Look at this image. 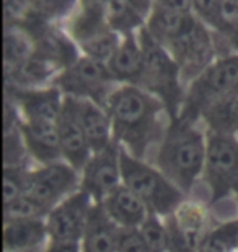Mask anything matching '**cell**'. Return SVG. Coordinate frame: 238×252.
<instances>
[{"label": "cell", "instance_id": "1", "mask_svg": "<svg viewBox=\"0 0 238 252\" xmlns=\"http://www.w3.org/2000/svg\"><path fill=\"white\" fill-rule=\"evenodd\" d=\"M113 125V139L131 156L147 160L168 129L163 125V102L135 85L114 90L105 105Z\"/></svg>", "mask_w": 238, "mask_h": 252}, {"label": "cell", "instance_id": "2", "mask_svg": "<svg viewBox=\"0 0 238 252\" xmlns=\"http://www.w3.org/2000/svg\"><path fill=\"white\" fill-rule=\"evenodd\" d=\"M154 153L152 164L188 196L204 174L207 134L194 123L171 120Z\"/></svg>", "mask_w": 238, "mask_h": 252}, {"label": "cell", "instance_id": "3", "mask_svg": "<svg viewBox=\"0 0 238 252\" xmlns=\"http://www.w3.org/2000/svg\"><path fill=\"white\" fill-rule=\"evenodd\" d=\"M119 162L123 185L144 201L152 215L166 218L186 200L183 191L149 160L137 159L121 149Z\"/></svg>", "mask_w": 238, "mask_h": 252}, {"label": "cell", "instance_id": "4", "mask_svg": "<svg viewBox=\"0 0 238 252\" xmlns=\"http://www.w3.org/2000/svg\"><path fill=\"white\" fill-rule=\"evenodd\" d=\"M238 97V56L211 64L192 82L176 120L194 123L207 110Z\"/></svg>", "mask_w": 238, "mask_h": 252}, {"label": "cell", "instance_id": "5", "mask_svg": "<svg viewBox=\"0 0 238 252\" xmlns=\"http://www.w3.org/2000/svg\"><path fill=\"white\" fill-rule=\"evenodd\" d=\"M202 180L209 206L238 193V136L207 133V156Z\"/></svg>", "mask_w": 238, "mask_h": 252}, {"label": "cell", "instance_id": "6", "mask_svg": "<svg viewBox=\"0 0 238 252\" xmlns=\"http://www.w3.org/2000/svg\"><path fill=\"white\" fill-rule=\"evenodd\" d=\"M142 53H144V75L140 84H144L150 92L159 95L166 105L171 120L178 118L180 110V65L173 58L160 46L159 41L150 33H142Z\"/></svg>", "mask_w": 238, "mask_h": 252}, {"label": "cell", "instance_id": "7", "mask_svg": "<svg viewBox=\"0 0 238 252\" xmlns=\"http://www.w3.org/2000/svg\"><path fill=\"white\" fill-rule=\"evenodd\" d=\"M114 80L108 65L95 61L92 58L77 59L59 75L55 84L59 90L65 92V97L85 98L105 107L108 102L109 85Z\"/></svg>", "mask_w": 238, "mask_h": 252}, {"label": "cell", "instance_id": "8", "mask_svg": "<svg viewBox=\"0 0 238 252\" xmlns=\"http://www.w3.org/2000/svg\"><path fill=\"white\" fill-rule=\"evenodd\" d=\"M80 172L65 160L38 165L29 170L26 195L53 210L55 205L80 190Z\"/></svg>", "mask_w": 238, "mask_h": 252}, {"label": "cell", "instance_id": "9", "mask_svg": "<svg viewBox=\"0 0 238 252\" xmlns=\"http://www.w3.org/2000/svg\"><path fill=\"white\" fill-rule=\"evenodd\" d=\"M95 201L83 190H79L49 211L46 224L49 243L80 244L90 211Z\"/></svg>", "mask_w": 238, "mask_h": 252}, {"label": "cell", "instance_id": "10", "mask_svg": "<svg viewBox=\"0 0 238 252\" xmlns=\"http://www.w3.org/2000/svg\"><path fill=\"white\" fill-rule=\"evenodd\" d=\"M207 208L199 201L185 200L173 213L163 218L168 231V252H199L207 231Z\"/></svg>", "mask_w": 238, "mask_h": 252}, {"label": "cell", "instance_id": "11", "mask_svg": "<svg viewBox=\"0 0 238 252\" xmlns=\"http://www.w3.org/2000/svg\"><path fill=\"white\" fill-rule=\"evenodd\" d=\"M121 148L118 143L96 151L80 172V190L92 196L95 203H101L116 187L123 184L121 179Z\"/></svg>", "mask_w": 238, "mask_h": 252}, {"label": "cell", "instance_id": "12", "mask_svg": "<svg viewBox=\"0 0 238 252\" xmlns=\"http://www.w3.org/2000/svg\"><path fill=\"white\" fill-rule=\"evenodd\" d=\"M170 48L173 53V59L180 65V72H183L181 75L185 77L196 79L211 65V38L201 25L194 23V27L183 36L175 39Z\"/></svg>", "mask_w": 238, "mask_h": 252}, {"label": "cell", "instance_id": "13", "mask_svg": "<svg viewBox=\"0 0 238 252\" xmlns=\"http://www.w3.org/2000/svg\"><path fill=\"white\" fill-rule=\"evenodd\" d=\"M57 131L64 160L69 162L74 169H77L79 172H82L90 158H92L93 151L90 148L87 136H85L82 126L79 123L69 97L64 98L62 113L57 118Z\"/></svg>", "mask_w": 238, "mask_h": 252}, {"label": "cell", "instance_id": "14", "mask_svg": "<svg viewBox=\"0 0 238 252\" xmlns=\"http://www.w3.org/2000/svg\"><path fill=\"white\" fill-rule=\"evenodd\" d=\"M22 136L29 158L39 165L64 160L57 122H39V120H23L20 125Z\"/></svg>", "mask_w": 238, "mask_h": 252}, {"label": "cell", "instance_id": "15", "mask_svg": "<svg viewBox=\"0 0 238 252\" xmlns=\"http://www.w3.org/2000/svg\"><path fill=\"white\" fill-rule=\"evenodd\" d=\"M69 100L93 153L108 148L109 144L114 143L113 125H111V118L105 107L85 98L69 97Z\"/></svg>", "mask_w": 238, "mask_h": 252}, {"label": "cell", "instance_id": "16", "mask_svg": "<svg viewBox=\"0 0 238 252\" xmlns=\"http://www.w3.org/2000/svg\"><path fill=\"white\" fill-rule=\"evenodd\" d=\"M49 243L46 220L3 221V251L29 252L43 251Z\"/></svg>", "mask_w": 238, "mask_h": 252}, {"label": "cell", "instance_id": "17", "mask_svg": "<svg viewBox=\"0 0 238 252\" xmlns=\"http://www.w3.org/2000/svg\"><path fill=\"white\" fill-rule=\"evenodd\" d=\"M101 205L119 228H140L152 215L144 201L123 184L111 191Z\"/></svg>", "mask_w": 238, "mask_h": 252}, {"label": "cell", "instance_id": "18", "mask_svg": "<svg viewBox=\"0 0 238 252\" xmlns=\"http://www.w3.org/2000/svg\"><path fill=\"white\" fill-rule=\"evenodd\" d=\"M119 226L109 218L103 205L95 203L80 241L82 252H118Z\"/></svg>", "mask_w": 238, "mask_h": 252}, {"label": "cell", "instance_id": "19", "mask_svg": "<svg viewBox=\"0 0 238 252\" xmlns=\"http://www.w3.org/2000/svg\"><path fill=\"white\" fill-rule=\"evenodd\" d=\"M15 98L22 108L23 120L55 123L62 113L64 98L59 89L46 90H15Z\"/></svg>", "mask_w": 238, "mask_h": 252}, {"label": "cell", "instance_id": "20", "mask_svg": "<svg viewBox=\"0 0 238 252\" xmlns=\"http://www.w3.org/2000/svg\"><path fill=\"white\" fill-rule=\"evenodd\" d=\"M108 69L113 74L114 80H124L131 84L140 82L144 75L142 46L135 43L134 38H126L109 61Z\"/></svg>", "mask_w": 238, "mask_h": 252}, {"label": "cell", "instance_id": "21", "mask_svg": "<svg viewBox=\"0 0 238 252\" xmlns=\"http://www.w3.org/2000/svg\"><path fill=\"white\" fill-rule=\"evenodd\" d=\"M194 20L186 12H176V10L166 8L161 5V8L155 10L154 17L150 22V34L157 41L159 39H165L171 44L175 39L183 36L186 32L194 27Z\"/></svg>", "mask_w": 238, "mask_h": 252}, {"label": "cell", "instance_id": "22", "mask_svg": "<svg viewBox=\"0 0 238 252\" xmlns=\"http://www.w3.org/2000/svg\"><path fill=\"white\" fill-rule=\"evenodd\" d=\"M207 133L238 136V97L225 100L202 115Z\"/></svg>", "mask_w": 238, "mask_h": 252}, {"label": "cell", "instance_id": "23", "mask_svg": "<svg viewBox=\"0 0 238 252\" xmlns=\"http://www.w3.org/2000/svg\"><path fill=\"white\" fill-rule=\"evenodd\" d=\"M199 252H238V218L227 220L207 231Z\"/></svg>", "mask_w": 238, "mask_h": 252}, {"label": "cell", "instance_id": "24", "mask_svg": "<svg viewBox=\"0 0 238 252\" xmlns=\"http://www.w3.org/2000/svg\"><path fill=\"white\" fill-rule=\"evenodd\" d=\"M48 206L41 205L39 201L28 195L3 203V221L8 220H46L49 215Z\"/></svg>", "mask_w": 238, "mask_h": 252}, {"label": "cell", "instance_id": "25", "mask_svg": "<svg viewBox=\"0 0 238 252\" xmlns=\"http://www.w3.org/2000/svg\"><path fill=\"white\" fill-rule=\"evenodd\" d=\"M29 170L31 169L20 165H3V203L26 195Z\"/></svg>", "mask_w": 238, "mask_h": 252}, {"label": "cell", "instance_id": "26", "mask_svg": "<svg viewBox=\"0 0 238 252\" xmlns=\"http://www.w3.org/2000/svg\"><path fill=\"white\" fill-rule=\"evenodd\" d=\"M119 44L121 43H118V39H116L113 33L101 32L98 34H95L93 38L83 41L82 46L85 49V53L88 54V58L108 65L109 61L116 54V51H118Z\"/></svg>", "mask_w": 238, "mask_h": 252}, {"label": "cell", "instance_id": "27", "mask_svg": "<svg viewBox=\"0 0 238 252\" xmlns=\"http://www.w3.org/2000/svg\"><path fill=\"white\" fill-rule=\"evenodd\" d=\"M139 229L149 252H168V231L160 216L150 215Z\"/></svg>", "mask_w": 238, "mask_h": 252}, {"label": "cell", "instance_id": "28", "mask_svg": "<svg viewBox=\"0 0 238 252\" xmlns=\"http://www.w3.org/2000/svg\"><path fill=\"white\" fill-rule=\"evenodd\" d=\"M3 49H5V72L17 69L18 65H22L25 61H28L31 58V49H29L28 41L22 34L15 32L5 33Z\"/></svg>", "mask_w": 238, "mask_h": 252}, {"label": "cell", "instance_id": "29", "mask_svg": "<svg viewBox=\"0 0 238 252\" xmlns=\"http://www.w3.org/2000/svg\"><path fill=\"white\" fill-rule=\"evenodd\" d=\"M105 13L108 15L109 23L119 30H129L139 23L137 15L132 13L131 5L126 0H105Z\"/></svg>", "mask_w": 238, "mask_h": 252}, {"label": "cell", "instance_id": "30", "mask_svg": "<svg viewBox=\"0 0 238 252\" xmlns=\"http://www.w3.org/2000/svg\"><path fill=\"white\" fill-rule=\"evenodd\" d=\"M118 252H149L139 228H121L118 236Z\"/></svg>", "mask_w": 238, "mask_h": 252}, {"label": "cell", "instance_id": "31", "mask_svg": "<svg viewBox=\"0 0 238 252\" xmlns=\"http://www.w3.org/2000/svg\"><path fill=\"white\" fill-rule=\"evenodd\" d=\"M196 10L211 23L220 25L222 22V2L224 0H191Z\"/></svg>", "mask_w": 238, "mask_h": 252}, {"label": "cell", "instance_id": "32", "mask_svg": "<svg viewBox=\"0 0 238 252\" xmlns=\"http://www.w3.org/2000/svg\"><path fill=\"white\" fill-rule=\"evenodd\" d=\"M39 15H59L67 8L70 0H29Z\"/></svg>", "mask_w": 238, "mask_h": 252}, {"label": "cell", "instance_id": "33", "mask_svg": "<svg viewBox=\"0 0 238 252\" xmlns=\"http://www.w3.org/2000/svg\"><path fill=\"white\" fill-rule=\"evenodd\" d=\"M222 22L224 25L238 27V0H224L222 2Z\"/></svg>", "mask_w": 238, "mask_h": 252}, {"label": "cell", "instance_id": "34", "mask_svg": "<svg viewBox=\"0 0 238 252\" xmlns=\"http://www.w3.org/2000/svg\"><path fill=\"white\" fill-rule=\"evenodd\" d=\"M26 3L23 0H5V17L7 18H18L23 17Z\"/></svg>", "mask_w": 238, "mask_h": 252}, {"label": "cell", "instance_id": "35", "mask_svg": "<svg viewBox=\"0 0 238 252\" xmlns=\"http://www.w3.org/2000/svg\"><path fill=\"white\" fill-rule=\"evenodd\" d=\"M44 252H82L80 244H65V243H48Z\"/></svg>", "mask_w": 238, "mask_h": 252}, {"label": "cell", "instance_id": "36", "mask_svg": "<svg viewBox=\"0 0 238 252\" xmlns=\"http://www.w3.org/2000/svg\"><path fill=\"white\" fill-rule=\"evenodd\" d=\"M191 0H161V5L166 8L176 10V12H186Z\"/></svg>", "mask_w": 238, "mask_h": 252}, {"label": "cell", "instance_id": "37", "mask_svg": "<svg viewBox=\"0 0 238 252\" xmlns=\"http://www.w3.org/2000/svg\"><path fill=\"white\" fill-rule=\"evenodd\" d=\"M131 7H134V8H147V5H149V2L150 0H126Z\"/></svg>", "mask_w": 238, "mask_h": 252}, {"label": "cell", "instance_id": "38", "mask_svg": "<svg viewBox=\"0 0 238 252\" xmlns=\"http://www.w3.org/2000/svg\"><path fill=\"white\" fill-rule=\"evenodd\" d=\"M29 252H44V249L43 251H29Z\"/></svg>", "mask_w": 238, "mask_h": 252}, {"label": "cell", "instance_id": "39", "mask_svg": "<svg viewBox=\"0 0 238 252\" xmlns=\"http://www.w3.org/2000/svg\"><path fill=\"white\" fill-rule=\"evenodd\" d=\"M235 198H237V203H238V193L235 195Z\"/></svg>", "mask_w": 238, "mask_h": 252}]
</instances>
